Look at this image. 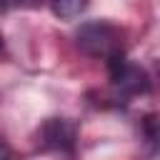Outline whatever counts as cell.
<instances>
[{"label": "cell", "instance_id": "6da1fadb", "mask_svg": "<svg viewBox=\"0 0 160 160\" xmlns=\"http://www.w3.org/2000/svg\"><path fill=\"white\" fill-rule=\"evenodd\" d=\"M78 48L90 58L108 60L115 52H122V30L108 20L85 22L78 30Z\"/></svg>", "mask_w": 160, "mask_h": 160}, {"label": "cell", "instance_id": "7a4b0ae2", "mask_svg": "<svg viewBox=\"0 0 160 160\" xmlns=\"http://www.w3.org/2000/svg\"><path fill=\"white\" fill-rule=\"evenodd\" d=\"M108 65V75L110 82L115 88V92L120 98H135V95H145L150 90V78L140 65H132L125 60V52H115L105 60Z\"/></svg>", "mask_w": 160, "mask_h": 160}, {"label": "cell", "instance_id": "3957f363", "mask_svg": "<svg viewBox=\"0 0 160 160\" xmlns=\"http://www.w3.org/2000/svg\"><path fill=\"white\" fill-rule=\"evenodd\" d=\"M75 125L65 118H50L42 128H40V140L42 148L48 150H58V152H72L75 148Z\"/></svg>", "mask_w": 160, "mask_h": 160}, {"label": "cell", "instance_id": "277c9868", "mask_svg": "<svg viewBox=\"0 0 160 160\" xmlns=\"http://www.w3.org/2000/svg\"><path fill=\"white\" fill-rule=\"evenodd\" d=\"M85 8H88V0H50V10L60 20H72L82 15Z\"/></svg>", "mask_w": 160, "mask_h": 160}, {"label": "cell", "instance_id": "5b68a950", "mask_svg": "<svg viewBox=\"0 0 160 160\" xmlns=\"http://www.w3.org/2000/svg\"><path fill=\"white\" fill-rule=\"evenodd\" d=\"M0 160H12V152H10L5 140H0Z\"/></svg>", "mask_w": 160, "mask_h": 160}, {"label": "cell", "instance_id": "8992f818", "mask_svg": "<svg viewBox=\"0 0 160 160\" xmlns=\"http://www.w3.org/2000/svg\"><path fill=\"white\" fill-rule=\"evenodd\" d=\"M18 2H20V5H30V8H38L42 0H18Z\"/></svg>", "mask_w": 160, "mask_h": 160}, {"label": "cell", "instance_id": "52a82bcc", "mask_svg": "<svg viewBox=\"0 0 160 160\" xmlns=\"http://www.w3.org/2000/svg\"><path fill=\"white\" fill-rule=\"evenodd\" d=\"M0 52H2V35H0Z\"/></svg>", "mask_w": 160, "mask_h": 160}]
</instances>
